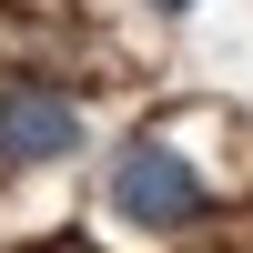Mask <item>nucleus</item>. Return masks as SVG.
I'll return each mask as SVG.
<instances>
[{
  "label": "nucleus",
  "mask_w": 253,
  "mask_h": 253,
  "mask_svg": "<svg viewBox=\"0 0 253 253\" xmlns=\"http://www.w3.org/2000/svg\"><path fill=\"white\" fill-rule=\"evenodd\" d=\"M152 10H203V0H152Z\"/></svg>",
  "instance_id": "3"
},
{
  "label": "nucleus",
  "mask_w": 253,
  "mask_h": 253,
  "mask_svg": "<svg viewBox=\"0 0 253 253\" xmlns=\"http://www.w3.org/2000/svg\"><path fill=\"white\" fill-rule=\"evenodd\" d=\"M71 152H81V101L71 91H41V81L0 91V162L10 172H41V162H71Z\"/></svg>",
  "instance_id": "2"
},
{
  "label": "nucleus",
  "mask_w": 253,
  "mask_h": 253,
  "mask_svg": "<svg viewBox=\"0 0 253 253\" xmlns=\"http://www.w3.org/2000/svg\"><path fill=\"white\" fill-rule=\"evenodd\" d=\"M101 193H112V213L132 223V233H182V223L203 213V172L172 142H152V132L112 152V182H101Z\"/></svg>",
  "instance_id": "1"
}]
</instances>
